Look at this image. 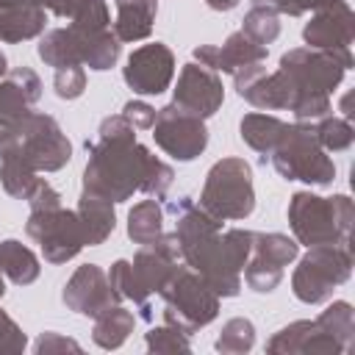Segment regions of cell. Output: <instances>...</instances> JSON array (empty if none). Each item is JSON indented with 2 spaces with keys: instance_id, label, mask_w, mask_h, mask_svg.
<instances>
[{
  "instance_id": "6da1fadb",
  "label": "cell",
  "mask_w": 355,
  "mask_h": 355,
  "mask_svg": "<svg viewBox=\"0 0 355 355\" xmlns=\"http://www.w3.org/2000/svg\"><path fill=\"white\" fill-rule=\"evenodd\" d=\"M136 128L119 114L108 116L100 125V139L86 144L89 164L83 172V189L119 202L128 200L133 191H141L147 166H150V150L136 141Z\"/></svg>"
},
{
  "instance_id": "7a4b0ae2",
  "label": "cell",
  "mask_w": 355,
  "mask_h": 355,
  "mask_svg": "<svg viewBox=\"0 0 355 355\" xmlns=\"http://www.w3.org/2000/svg\"><path fill=\"white\" fill-rule=\"evenodd\" d=\"M72 155L69 139L47 114H25L0 130V158H11L33 172H55Z\"/></svg>"
},
{
  "instance_id": "3957f363",
  "label": "cell",
  "mask_w": 355,
  "mask_h": 355,
  "mask_svg": "<svg viewBox=\"0 0 355 355\" xmlns=\"http://www.w3.org/2000/svg\"><path fill=\"white\" fill-rule=\"evenodd\" d=\"M288 222L297 241L316 247V244H349L352 227V202L349 197H316L300 191L291 197Z\"/></svg>"
},
{
  "instance_id": "277c9868",
  "label": "cell",
  "mask_w": 355,
  "mask_h": 355,
  "mask_svg": "<svg viewBox=\"0 0 355 355\" xmlns=\"http://www.w3.org/2000/svg\"><path fill=\"white\" fill-rule=\"evenodd\" d=\"M158 294L166 302L164 308L166 324L178 327L183 336L208 324L219 311V294H214V288L189 266H175Z\"/></svg>"
},
{
  "instance_id": "5b68a950",
  "label": "cell",
  "mask_w": 355,
  "mask_h": 355,
  "mask_svg": "<svg viewBox=\"0 0 355 355\" xmlns=\"http://www.w3.org/2000/svg\"><path fill=\"white\" fill-rule=\"evenodd\" d=\"M200 205L216 216L219 222L225 219H244L255 208V194H252V169L241 158H222L211 166Z\"/></svg>"
},
{
  "instance_id": "8992f818",
  "label": "cell",
  "mask_w": 355,
  "mask_h": 355,
  "mask_svg": "<svg viewBox=\"0 0 355 355\" xmlns=\"http://www.w3.org/2000/svg\"><path fill=\"white\" fill-rule=\"evenodd\" d=\"M275 169L288 180H305V183H330L336 175L333 161L324 155L313 128L288 125L280 141L272 150Z\"/></svg>"
},
{
  "instance_id": "52a82bcc",
  "label": "cell",
  "mask_w": 355,
  "mask_h": 355,
  "mask_svg": "<svg viewBox=\"0 0 355 355\" xmlns=\"http://www.w3.org/2000/svg\"><path fill=\"white\" fill-rule=\"evenodd\" d=\"M352 272V252L349 244H316L300 261L294 272V294L302 302H322L333 294L338 283H344Z\"/></svg>"
},
{
  "instance_id": "ba28073f",
  "label": "cell",
  "mask_w": 355,
  "mask_h": 355,
  "mask_svg": "<svg viewBox=\"0 0 355 355\" xmlns=\"http://www.w3.org/2000/svg\"><path fill=\"white\" fill-rule=\"evenodd\" d=\"M25 230L31 239L42 244L44 261L50 263H64L75 258L80 247H86V233L78 211H64L61 205L50 211H33Z\"/></svg>"
},
{
  "instance_id": "9c48e42d",
  "label": "cell",
  "mask_w": 355,
  "mask_h": 355,
  "mask_svg": "<svg viewBox=\"0 0 355 355\" xmlns=\"http://www.w3.org/2000/svg\"><path fill=\"white\" fill-rule=\"evenodd\" d=\"M319 14L305 25L302 36L308 42V47L313 50H324L333 58H338L344 64V69L352 67V36H355V17L347 0H333L322 8H316Z\"/></svg>"
},
{
  "instance_id": "30bf717a",
  "label": "cell",
  "mask_w": 355,
  "mask_h": 355,
  "mask_svg": "<svg viewBox=\"0 0 355 355\" xmlns=\"http://www.w3.org/2000/svg\"><path fill=\"white\" fill-rule=\"evenodd\" d=\"M280 69L294 83L297 100L302 94H330L344 78V64L338 58H333L330 53L313 50V47L286 53L280 58Z\"/></svg>"
},
{
  "instance_id": "8fae6325",
  "label": "cell",
  "mask_w": 355,
  "mask_h": 355,
  "mask_svg": "<svg viewBox=\"0 0 355 355\" xmlns=\"http://www.w3.org/2000/svg\"><path fill=\"white\" fill-rule=\"evenodd\" d=\"M153 136H155L158 147L164 153H169L172 158H178V161L197 158L208 144V130H205L202 119L178 111L172 103L164 105L161 111H155Z\"/></svg>"
},
{
  "instance_id": "7c38bea8",
  "label": "cell",
  "mask_w": 355,
  "mask_h": 355,
  "mask_svg": "<svg viewBox=\"0 0 355 355\" xmlns=\"http://www.w3.org/2000/svg\"><path fill=\"white\" fill-rule=\"evenodd\" d=\"M122 75L136 94H161L175 75V55L161 42L144 44L130 53Z\"/></svg>"
},
{
  "instance_id": "4fadbf2b",
  "label": "cell",
  "mask_w": 355,
  "mask_h": 355,
  "mask_svg": "<svg viewBox=\"0 0 355 355\" xmlns=\"http://www.w3.org/2000/svg\"><path fill=\"white\" fill-rule=\"evenodd\" d=\"M222 100H225L222 80L214 75V69H208L202 64L200 67L197 64H186L180 69L175 100H172V105L178 111L205 119V116L216 114V108L222 105Z\"/></svg>"
},
{
  "instance_id": "5bb4252c",
  "label": "cell",
  "mask_w": 355,
  "mask_h": 355,
  "mask_svg": "<svg viewBox=\"0 0 355 355\" xmlns=\"http://www.w3.org/2000/svg\"><path fill=\"white\" fill-rule=\"evenodd\" d=\"M116 300H119L116 291L111 288V283L94 263L80 266L72 275V280L64 286V302L75 313H83V316H97L105 308H111Z\"/></svg>"
},
{
  "instance_id": "9a60e30c",
  "label": "cell",
  "mask_w": 355,
  "mask_h": 355,
  "mask_svg": "<svg viewBox=\"0 0 355 355\" xmlns=\"http://www.w3.org/2000/svg\"><path fill=\"white\" fill-rule=\"evenodd\" d=\"M194 58L202 64V67H208V69H222V72H236V69H241V67H250V64H261L263 58H266V47L263 44H258V42H252L247 33H233L222 47H211V44H205V47H197L194 50Z\"/></svg>"
},
{
  "instance_id": "2e32d148",
  "label": "cell",
  "mask_w": 355,
  "mask_h": 355,
  "mask_svg": "<svg viewBox=\"0 0 355 355\" xmlns=\"http://www.w3.org/2000/svg\"><path fill=\"white\" fill-rule=\"evenodd\" d=\"M39 94H42L39 78L28 67L14 69L0 83V130L8 128L11 122H17L19 116H25L28 114V105L36 103Z\"/></svg>"
},
{
  "instance_id": "e0dca14e",
  "label": "cell",
  "mask_w": 355,
  "mask_h": 355,
  "mask_svg": "<svg viewBox=\"0 0 355 355\" xmlns=\"http://www.w3.org/2000/svg\"><path fill=\"white\" fill-rule=\"evenodd\" d=\"M330 349L344 352V347L316 322H294L269 341V352H330Z\"/></svg>"
},
{
  "instance_id": "ac0fdd59",
  "label": "cell",
  "mask_w": 355,
  "mask_h": 355,
  "mask_svg": "<svg viewBox=\"0 0 355 355\" xmlns=\"http://www.w3.org/2000/svg\"><path fill=\"white\" fill-rule=\"evenodd\" d=\"M116 3V22L114 36L119 42H139L150 36L155 19V0H114Z\"/></svg>"
},
{
  "instance_id": "d6986e66",
  "label": "cell",
  "mask_w": 355,
  "mask_h": 355,
  "mask_svg": "<svg viewBox=\"0 0 355 355\" xmlns=\"http://www.w3.org/2000/svg\"><path fill=\"white\" fill-rule=\"evenodd\" d=\"M78 216H80V225H83V233H86V244L94 247V244H103L105 236L114 230V208H111V200L83 189L80 194V205H78Z\"/></svg>"
},
{
  "instance_id": "ffe728a7",
  "label": "cell",
  "mask_w": 355,
  "mask_h": 355,
  "mask_svg": "<svg viewBox=\"0 0 355 355\" xmlns=\"http://www.w3.org/2000/svg\"><path fill=\"white\" fill-rule=\"evenodd\" d=\"M44 8L33 6H6L0 8V42H22L44 31Z\"/></svg>"
},
{
  "instance_id": "44dd1931",
  "label": "cell",
  "mask_w": 355,
  "mask_h": 355,
  "mask_svg": "<svg viewBox=\"0 0 355 355\" xmlns=\"http://www.w3.org/2000/svg\"><path fill=\"white\" fill-rule=\"evenodd\" d=\"M53 11L64 19H72V28H80V31L108 28V8L103 0H55Z\"/></svg>"
},
{
  "instance_id": "7402d4cb",
  "label": "cell",
  "mask_w": 355,
  "mask_h": 355,
  "mask_svg": "<svg viewBox=\"0 0 355 355\" xmlns=\"http://www.w3.org/2000/svg\"><path fill=\"white\" fill-rule=\"evenodd\" d=\"M286 122L269 114H247L241 119V139L258 150V153H272L275 144L280 141V136L286 133Z\"/></svg>"
},
{
  "instance_id": "603a6c76",
  "label": "cell",
  "mask_w": 355,
  "mask_h": 355,
  "mask_svg": "<svg viewBox=\"0 0 355 355\" xmlns=\"http://www.w3.org/2000/svg\"><path fill=\"white\" fill-rule=\"evenodd\" d=\"M0 272H6L14 283L28 286L39 277V261L28 247L8 239V241L0 244Z\"/></svg>"
},
{
  "instance_id": "cb8c5ba5",
  "label": "cell",
  "mask_w": 355,
  "mask_h": 355,
  "mask_svg": "<svg viewBox=\"0 0 355 355\" xmlns=\"http://www.w3.org/2000/svg\"><path fill=\"white\" fill-rule=\"evenodd\" d=\"M94 319H97L94 322V341L100 347H105V349H116L128 338V333L133 330V322H136L133 313L125 311V308H119V305L105 308Z\"/></svg>"
},
{
  "instance_id": "d4e9b609",
  "label": "cell",
  "mask_w": 355,
  "mask_h": 355,
  "mask_svg": "<svg viewBox=\"0 0 355 355\" xmlns=\"http://www.w3.org/2000/svg\"><path fill=\"white\" fill-rule=\"evenodd\" d=\"M39 55L42 61H47L50 67L61 69V67H72V64H80V53H78V39L69 28H58V31H50L42 44H39Z\"/></svg>"
},
{
  "instance_id": "484cf974",
  "label": "cell",
  "mask_w": 355,
  "mask_h": 355,
  "mask_svg": "<svg viewBox=\"0 0 355 355\" xmlns=\"http://www.w3.org/2000/svg\"><path fill=\"white\" fill-rule=\"evenodd\" d=\"M161 222H164L161 205L155 200H141L139 205H133L128 216V236L136 244H150L161 236Z\"/></svg>"
},
{
  "instance_id": "4316f807",
  "label": "cell",
  "mask_w": 355,
  "mask_h": 355,
  "mask_svg": "<svg viewBox=\"0 0 355 355\" xmlns=\"http://www.w3.org/2000/svg\"><path fill=\"white\" fill-rule=\"evenodd\" d=\"M252 252L258 261L283 269L288 261L297 258V241H291L283 233H261V236L252 233Z\"/></svg>"
},
{
  "instance_id": "83f0119b",
  "label": "cell",
  "mask_w": 355,
  "mask_h": 355,
  "mask_svg": "<svg viewBox=\"0 0 355 355\" xmlns=\"http://www.w3.org/2000/svg\"><path fill=\"white\" fill-rule=\"evenodd\" d=\"M241 33H247L252 42H258V44H269V42H275L277 39V33H280V22H277V11L272 8V6H261V3H252V8H250V14L244 17V28H241Z\"/></svg>"
},
{
  "instance_id": "f1b7e54d",
  "label": "cell",
  "mask_w": 355,
  "mask_h": 355,
  "mask_svg": "<svg viewBox=\"0 0 355 355\" xmlns=\"http://www.w3.org/2000/svg\"><path fill=\"white\" fill-rule=\"evenodd\" d=\"M316 324H319L324 333H330L344 349L349 347V338H352V330H355L349 302H333V305L316 319Z\"/></svg>"
},
{
  "instance_id": "f546056e",
  "label": "cell",
  "mask_w": 355,
  "mask_h": 355,
  "mask_svg": "<svg viewBox=\"0 0 355 355\" xmlns=\"http://www.w3.org/2000/svg\"><path fill=\"white\" fill-rule=\"evenodd\" d=\"M39 180L42 178H36L33 169H28V166H22V164H17L11 158H3V164H0V183L6 186L8 194L28 200L33 194V189L39 186Z\"/></svg>"
},
{
  "instance_id": "4dcf8cb0",
  "label": "cell",
  "mask_w": 355,
  "mask_h": 355,
  "mask_svg": "<svg viewBox=\"0 0 355 355\" xmlns=\"http://www.w3.org/2000/svg\"><path fill=\"white\" fill-rule=\"evenodd\" d=\"M108 283H111V288L116 291V297H128V300H133L136 305H141L144 316L150 319L147 294L141 291V286H139V280H136V275H133V266H130L128 261H116V263L111 266V272H108Z\"/></svg>"
},
{
  "instance_id": "1f68e13d",
  "label": "cell",
  "mask_w": 355,
  "mask_h": 355,
  "mask_svg": "<svg viewBox=\"0 0 355 355\" xmlns=\"http://www.w3.org/2000/svg\"><path fill=\"white\" fill-rule=\"evenodd\" d=\"M313 133H316L319 144L327 150H347L355 139L349 119H338V116H322V122L313 128Z\"/></svg>"
},
{
  "instance_id": "d6a6232c",
  "label": "cell",
  "mask_w": 355,
  "mask_h": 355,
  "mask_svg": "<svg viewBox=\"0 0 355 355\" xmlns=\"http://www.w3.org/2000/svg\"><path fill=\"white\" fill-rule=\"evenodd\" d=\"M255 341V330L247 319H230L222 327V336L216 338V349L219 352H247Z\"/></svg>"
},
{
  "instance_id": "836d02e7",
  "label": "cell",
  "mask_w": 355,
  "mask_h": 355,
  "mask_svg": "<svg viewBox=\"0 0 355 355\" xmlns=\"http://www.w3.org/2000/svg\"><path fill=\"white\" fill-rule=\"evenodd\" d=\"M86 89V72L80 64H72V67H61L55 72V92L58 97H67V100H75L80 97Z\"/></svg>"
},
{
  "instance_id": "e575fe53",
  "label": "cell",
  "mask_w": 355,
  "mask_h": 355,
  "mask_svg": "<svg viewBox=\"0 0 355 355\" xmlns=\"http://www.w3.org/2000/svg\"><path fill=\"white\" fill-rule=\"evenodd\" d=\"M147 347L155 349V352H178V349L186 352L189 349V341L183 338V333L178 327L166 324V327H155V330L147 333Z\"/></svg>"
},
{
  "instance_id": "d590c367",
  "label": "cell",
  "mask_w": 355,
  "mask_h": 355,
  "mask_svg": "<svg viewBox=\"0 0 355 355\" xmlns=\"http://www.w3.org/2000/svg\"><path fill=\"white\" fill-rule=\"evenodd\" d=\"M19 349H25V336L14 324V319L0 311V352H19Z\"/></svg>"
},
{
  "instance_id": "8d00e7d4",
  "label": "cell",
  "mask_w": 355,
  "mask_h": 355,
  "mask_svg": "<svg viewBox=\"0 0 355 355\" xmlns=\"http://www.w3.org/2000/svg\"><path fill=\"white\" fill-rule=\"evenodd\" d=\"M252 3L272 6V8L280 11V14L297 17V14H305L308 8H322V6H327V3H333V0H252Z\"/></svg>"
},
{
  "instance_id": "74e56055",
  "label": "cell",
  "mask_w": 355,
  "mask_h": 355,
  "mask_svg": "<svg viewBox=\"0 0 355 355\" xmlns=\"http://www.w3.org/2000/svg\"><path fill=\"white\" fill-rule=\"evenodd\" d=\"M28 202H31V211H50V208H58L61 205V197H58V191L47 180H39V186L33 189V194L28 197Z\"/></svg>"
},
{
  "instance_id": "f35d334b",
  "label": "cell",
  "mask_w": 355,
  "mask_h": 355,
  "mask_svg": "<svg viewBox=\"0 0 355 355\" xmlns=\"http://www.w3.org/2000/svg\"><path fill=\"white\" fill-rule=\"evenodd\" d=\"M122 116L133 125V128H153L155 122V108H150L147 103H139V100H130L122 111Z\"/></svg>"
},
{
  "instance_id": "ab89813d",
  "label": "cell",
  "mask_w": 355,
  "mask_h": 355,
  "mask_svg": "<svg viewBox=\"0 0 355 355\" xmlns=\"http://www.w3.org/2000/svg\"><path fill=\"white\" fill-rule=\"evenodd\" d=\"M50 347H61V349H80L75 341H69V338H55L53 333H47V336H42V338H39L36 352H47Z\"/></svg>"
},
{
  "instance_id": "60d3db41",
  "label": "cell",
  "mask_w": 355,
  "mask_h": 355,
  "mask_svg": "<svg viewBox=\"0 0 355 355\" xmlns=\"http://www.w3.org/2000/svg\"><path fill=\"white\" fill-rule=\"evenodd\" d=\"M55 0H0V8L6 6H33V8H53Z\"/></svg>"
},
{
  "instance_id": "b9f144b4",
  "label": "cell",
  "mask_w": 355,
  "mask_h": 355,
  "mask_svg": "<svg viewBox=\"0 0 355 355\" xmlns=\"http://www.w3.org/2000/svg\"><path fill=\"white\" fill-rule=\"evenodd\" d=\"M211 8H216V11H230V8H236L239 6V0H205Z\"/></svg>"
},
{
  "instance_id": "7bdbcfd3",
  "label": "cell",
  "mask_w": 355,
  "mask_h": 355,
  "mask_svg": "<svg viewBox=\"0 0 355 355\" xmlns=\"http://www.w3.org/2000/svg\"><path fill=\"white\" fill-rule=\"evenodd\" d=\"M3 72H6V55L0 53V75H3Z\"/></svg>"
},
{
  "instance_id": "ee69618b",
  "label": "cell",
  "mask_w": 355,
  "mask_h": 355,
  "mask_svg": "<svg viewBox=\"0 0 355 355\" xmlns=\"http://www.w3.org/2000/svg\"><path fill=\"white\" fill-rule=\"evenodd\" d=\"M3 291H6V286H3V277H0V297H3Z\"/></svg>"
}]
</instances>
